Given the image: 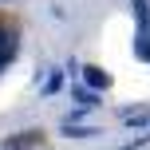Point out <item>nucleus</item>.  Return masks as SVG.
Returning a JSON list of instances; mask_svg holds the SVG:
<instances>
[{
    "label": "nucleus",
    "instance_id": "obj_1",
    "mask_svg": "<svg viewBox=\"0 0 150 150\" xmlns=\"http://www.w3.org/2000/svg\"><path fill=\"white\" fill-rule=\"evenodd\" d=\"M83 87L99 95V91H107V87H111V75H107L103 67H95V63H87V67H83Z\"/></svg>",
    "mask_w": 150,
    "mask_h": 150
},
{
    "label": "nucleus",
    "instance_id": "obj_2",
    "mask_svg": "<svg viewBox=\"0 0 150 150\" xmlns=\"http://www.w3.org/2000/svg\"><path fill=\"white\" fill-rule=\"evenodd\" d=\"M130 12L138 16V36H150V0H130Z\"/></svg>",
    "mask_w": 150,
    "mask_h": 150
},
{
    "label": "nucleus",
    "instance_id": "obj_3",
    "mask_svg": "<svg viewBox=\"0 0 150 150\" xmlns=\"http://www.w3.org/2000/svg\"><path fill=\"white\" fill-rule=\"evenodd\" d=\"M40 142V130H28V134H16V138H8V150H32Z\"/></svg>",
    "mask_w": 150,
    "mask_h": 150
},
{
    "label": "nucleus",
    "instance_id": "obj_4",
    "mask_svg": "<svg viewBox=\"0 0 150 150\" xmlns=\"http://www.w3.org/2000/svg\"><path fill=\"white\" fill-rule=\"evenodd\" d=\"M71 99H75L79 107H99V95H95V91H87V87H75Z\"/></svg>",
    "mask_w": 150,
    "mask_h": 150
},
{
    "label": "nucleus",
    "instance_id": "obj_5",
    "mask_svg": "<svg viewBox=\"0 0 150 150\" xmlns=\"http://www.w3.org/2000/svg\"><path fill=\"white\" fill-rule=\"evenodd\" d=\"M122 122H127V127H150V111H127Z\"/></svg>",
    "mask_w": 150,
    "mask_h": 150
},
{
    "label": "nucleus",
    "instance_id": "obj_6",
    "mask_svg": "<svg viewBox=\"0 0 150 150\" xmlns=\"http://www.w3.org/2000/svg\"><path fill=\"white\" fill-rule=\"evenodd\" d=\"M12 52H16V36L8 28H0V55H8V59H12Z\"/></svg>",
    "mask_w": 150,
    "mask_h": 150
},
{
    "label": "nucleus",
    "instance_id": "obj_7",
    "mask_svg": "<svg viewBox=\"0 0 150 150\" xmlns=\"http://www.w3.org/2000/svg\"><path fill=\"white\" fill-rule=\"evenodd\" d=\"M63 134H67V138H91V134H95V127H75V122H63Z\"/></svg>",
    "mask_w": 150,
    "mask_h": 150
},
{
    "label": "nucleus",
    "instance_id": "obj_8",
    "mask_svg": "<svg viewBox=\"0 0 150 150\" xmlns=\"http://www.w3.org/2000/svg\"><path fill=\"white\" fill-rule=\"evenodd\" d=\"M134 55L138 59H150V36H134Z\"/></svg>",
    "mask_w": 150,
    "mask_h": 150
},
{
    "label": "nucleus",
    "instance_id": "obj_9",
    "mask_svg": "<svg viewBox=\"0 0 150 150\" xmlns=\"http://www.w3.org/2000/svg\"><path fill=\"white\" fill-rule=\"evenodd\" d=\"M59 83H63L59 75H47V83H44V91H47V95H55V91H59Z\"/></svg>",
    "mask_w": 150,
    "mask_h": 150
}]
</instances>
